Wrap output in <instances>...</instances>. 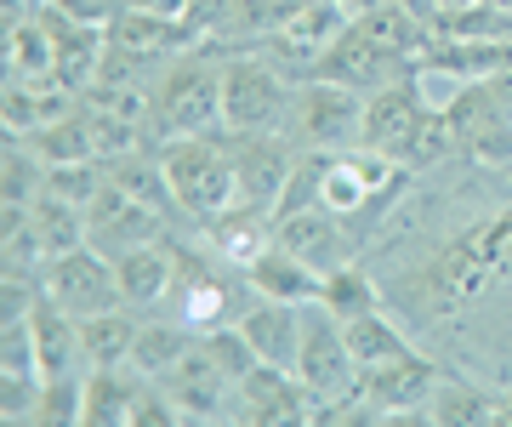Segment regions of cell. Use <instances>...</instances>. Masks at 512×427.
<instances>
[{
	"label": "cell",
	"instance_id": "6da1fadb",
	"mask_svg": "<svg viewBox=\"0 0 512 427\" xmlns=\"http://www.w3.org/2000/svg\"><path fill=\"white\" fill-rule=\"evenodd\" d=\"M148 149L177 143V137H205L222 131V52L194 46L165 63L148 86Z\"/></svg>",
	"mask_w": 512,
	"mask_h": 427
},
{
	"label": "cell",
	"instance_id": "7a4b0ae2",
	"mask_svg": "<svg viewBox=\"0 0 512 427\" xmlns=\"http://www.w3.org/2000/svg\"><path fill=\"white\" fill-rule=\"evenodd\" d=\"M160 166H165V183H171V200H177V223L205 228L217 223L228 205H239V171H234L228 131L160 143Z\"/></svg>",
	"mask_w": 512,
	"mask_h": 427
},
{
	"label": "cell",
	"instance_id": "3957f363",
	"mask_svg": "<svg viewBox=\"0 0 512 427\" xmlns=\"http://www.w3.org/2000/svg\"><path fill=\"white\" fill-rule=\"evenodd\" d=\"M285 137L296 149H353L365 131V92H353L342 80H296L291 109H285Z\"/></svg>",
	"mask_w": 512,
	"mask_h": 427
},
{
	"label": "cell",
	"instance_id": "277c9868",
	"mask_svg": "<svg viewBox=\"0 0 512 427\" xmlns=\"http://www.w3.org/2000/svg\"><path fill=\"white\" fill-rule=\"evenodd\" d=\"M296 80L262 52H222V131H279Z\"/></svg>",
	"mask_w": 512,
	"mask_h": 427
},
{
	"label": "cell",
	"instance_id": "5b68a950",
	"mask_svg": "<svg viewBox=\"0 0 512 427\" xmlns=\"http://www.w3.org/2000/svg\"><path fill=\"white\" fill-rule=\"evenodd\" d=\"M296 376L313 388V399L325 405V422L336 405H348L359 388V359H353L348 325L330 314L325 302L302 308V348H296Z\"/></svg>",
	"mask_w": 512,
	"mask_h": 427
},
{
	"label": "cell",
	"instance_id": "8992f818",
	"mask_svg": "<svg viewBox=\"0 0 512 427\" xmlns=\"http://www.w3.org/2000/svg\"><path fill=\"white\" fill-rule=\"evenodd\" d=\"M348 23H353V12L342 0H302L291 18H285V29H274L256 52L268 57L285 80H313L319 63H325V52L336 46V35Z\"/></svg>",
	"mask_w": 512,
	"mask_h": 427
},
{
	"label": "cell",
	"instance_id": "52a82bcc",
	"mask_svg": "<svg viewBox=\"0 0 512 427\" xmlns=\"http://www.w3.org/2000/svg\"><path fill=\"white\" fill-rule=\"evenodd\" d=\"M46 297L74 319L109 314V308H126L120 297V274H114V257H103L97 245H80V251H63V257L46 262Z\"/></svg>",
	"mask_w": 512,
	"mask_h": 427
},
{
	"label": "cell",
	"instance_id": "ba28073f",
	"mask_svg": "<svg viewBox=\"0 0 512 427\" xmlns=\"http://www.w3.org/2000/svg\"><path fill=\"white\" fill-rule=\"evenodd\" d=\"M86 223H92V245L103 251V257H126V251H137V245L171 234V217L154 211L148 200H137V194H126L114 177L97 188V200L86 205Z\"/></svg>",
	"mask_w": 512,
	"mask_h": 427
},
{
	"label": "cell",
	"instance_id": "9c48e42d",
	"mask_svg": "<svg viewBox=\"0 0 512 427\" xmlns=\"http://www.w3.org/2000/svg\"><path fill=\"white\" fill-rule=\"evenodd\" d=\"M239 422L251 427H302V422H325V405L313 399V388L285 365H256L239 382Z\"/></svg>",
	"mask_w": 512,
	"mask_h": 427
},
{
	"label": "cell",
	"instance_id": "30bf717a",
	"mask_svg": "<svg viewBox=\"0 0 512 427\" xmlns=\"http://www.w3.org/2000/svg\"><path fill=\"white\" fill-rule=\"evenodd\" d=\"M228 149H234V171H239V200L274 211L302 149L285 131H228Z\"/></svg>",
	"mask_w": 512,
	"mask_h": 427
},
{
	"label": "cell",
	"instance_id": "8fae6325",
	"mask_svg": "<svg viewBox=\"0 0 512 427\" xmlns=\"http://www.w3.org/2000/svg\"><path fill=\"white\" fill-rule=\"evenodd\" d=\"M274 240L291 245L296 257L313 262L319 274H336V268H348V262H365V240L353 234V223H342V217H336V211H325V205L279 217Z\"/></svg>",
	"mask_w": 512,
	"mask_h": 427
},
{
	"label": "cell",
	"instance_id": "7c38bea8",
	"mask_svg": "<svg viewBox=\"0 0 512 427\" xmlns=\"http://www.w3.org/2000/svg\"><path fill=\"white\" fill-rule=\"evenodd\" d=\"M160 382L177 393L188 422H239V382L205 353V342H194L183 365L171 376H160Z\"/></svg>",
	"mask_w": 512,
	"mask_h": 427
},
{
	"label": "cell",
	"instance_id": "4fadbf2b",
	"mask_svg": "<svg viewBox=\"0 0 512 427\" xmlns=\"http://www.w3.org/2000/svg\"><path fill=\"white\" fill-rule=\"evenodd\" d=\"M239 274L251 279V291L262 302H296V308H308V302H325V274L313 268V262H302L291 251V245H268L262 257H251Z\"/></svg>",
	"mask_w": 512,
	"mask_h": 427
},
{
	"label": "cell",
	"instance_id": "5bb4252c",
	"mask_svg": "<svg viewBox=\"0 0 512 427\" xmlns=\"http://www.w3.org/2000/svg\"><path fill=\"white\" fill-rule=\"evenodd\" d=\"M114 274H120V297L126 308L137 314H160L171 291H177V257H171V245L165 240H148L126 257H114Z\"/></svg>",
	"mask_w": 512,
	"mask_h": 427
},
{
	"label": "cell",
	"instance_id": "9a60e30c",
	"mask_svg": "<svg viewBox=\"0 0 512 427\" xmlns=\"http://www.w3.org/2000/svg\"><path fill=\"white\" fill-rule=\"evenodd\" d=\"M427 422L433 427H495L501 422V388H484L478 376L444 371L433 399H427Z\"/></svg>",
	"mask_w": 512,
	"mask_h": 427
},
{
	"label": "cell",
	"instance_id": "2e32d148",
	"mask_svg": "<svg viewBox=\"0 0 512 427\" xmlns=\"http://www.w3.org/2000/svg\"><path fill=\"white\" fill-rule=\"evenodd\" d=\"M239 331L251 336V348L262 365H285L296 371V348H302V308L296 302H262L256 297L239 314Z\"/></svg>",
	"mask_w": 512,
	"mask_h": 427
},
{
	"label": "cell",
	"instance_id": "e0dca14e",
	"mask_svg": "<svg viewBox=\"0 0 512 427\" xmlns=\"http://www.w3.org/2000/svg\"><path fill=\"white\" fill-rule=\"evenodd\" d=\"M200 342V331H188L177 314H143V325H137V348H131V371H143V376H171L177 365L188 359V348Z\"/></svg>",
	"mask_w": 512,
	"mask_h": 427
},
{
	"label": "cell",
	"instance_id": "ac0fdd59",
	"mask_svg": "<svg viewBox=\"0 0 512 427\" xmlns=\"http://www.w3.org/2000/svg\"><path fill=\"white\" fill-rule=\"evenodd\" d=\"M148 376L131 365L86 371V427H131L137 422V393Z\"/></svg>",
	"mask_w": 512,
	"mask_h": 427
},
{
	"label": "cell",
	"instance_id": "d6986e66",
	"mask_svg": "<svg viewBox=\"0 0 512 427\" xmlns=\"http://www.w3.org/2000/svg\"><path fill=\"white\" fill-rule=\"evenodd\" d=\"M348 342H353L359 371H376V365H393L404 353H416V331L393 308H370V314L348 319Z\"/></svg>",
	"mask_w": 512,
	"mask_h": 427
},
{
	"label": "cell",
	"instance_id": "ffe728a7",
	"mask_svg": "<svg viewBox=\"0 0 512 427\" xmlns=\"http://www.w3.org/2000/svg\"><path fill=\"white\" fill-rule=\"evenodd\" d=\"M137 308H109V314L80 319V353H86V371H109V365H131L137 348Z\"/></svg>",
	"mask_w": 512,
	"mask_h": 427
},
{
	"label": "cell",
	"instance_id": "44dd1931",
	"mask_svg": "<svg viewBox=\"0 0 512 427\" xmlns=\"http://www.w3.org/2000/svg\"><path fill=\"white\" fill-rule=\"evenodd\" d=\"M325 308L342 319V325L370 314V308H387V291H382V279H376V268H370V262H348V268L325 274Z\"/></svg>",
	"mask_w": 512,
	"mask_h": 427
},
{
	"label": "cell",
	"instance_id": "7402d4cb",
	"mask_svg": "<svg viewBox=\"0 0 512 427\" xmlns=\"http://www.w3.org/2000/svg\"><path fill=\"white\" fill-rule=\"evenodd\" d=\"M35 427H86V376H46Z\"/></svg>",
	"mask_w": 512,
	"mask_h": 427
},
{
	"label": "cell",
	"instance_id": "603a6c76",
	"mask_svg": "<svg viewBox=\"0 0 512 427\" xmlns=\"http://www.w3.org/2000/svg\"><path fill=\"white\" fill-rule=\"evenodd\" d=\"M200 342H205V353L217 359L222 371L234 376V382H245V376L262 365V359H256V348H251V336L239 331V319H234V325H217V331H205Z\"/></svg>",
	"mask_w": 512,
	"mask_h": 427
},
{
	"label": "cell",
	"instance_id": "cb8c5ba5",
	"mask_svg": "<svg viewBox=\"0 0 512 427\" xmlns=\"http://www.w3.org/2000/svg\"><path fill=\"white\" fill-rule=\"evenodd\" d=\"M342 6H348L353 18H359V12H376V6H387V0H342Z\"/></svg>",
	"mask_w": 512,
	"mask_h": 427
},
{
	"label": "cell",
	"instance_id": "d4e9b609",
	"mask_svg": "<svg viewBox=\"0 0 512 427\" xmlns=\"http://www.w3.org/2000/svg\"><path fill=\"white\" fill-rule=\"evenodd\" d=\"M501 422H512V376H507V388H501Z\"/></svg>",
	"mask_w": 512,
	"mask_h": 427
},
{
	"label": "cell",
	"instance_id": "484cf974",
	"mask_svg": "<svg viewBox=\"0 0 512 427\" xmlns=\"http://www.w3.org/2000/svg\"><path fill=\"white\" fill-rule=\"evenodd\" d=\"M433 6H439V12H456V6H473V0H433Z\"/></svg>",
	"mask_w": 512,
	"mask_h": 427
},
{
	"label": "cell",
	"instance_id": "4316f807",
	"mask_svg": "<svg viewBox=\"0 0 512 427\" xmlns=\"http://www.w3.org/2000/svg\"><path fill=\"white\" fill-rule=\"evenodd\" d=\"M490 6H501V12H512V0H490Z\"/></svg>",
	"mask_w": 512,
	"mask_h": 427
}]
</instances>
